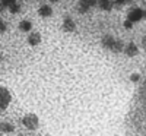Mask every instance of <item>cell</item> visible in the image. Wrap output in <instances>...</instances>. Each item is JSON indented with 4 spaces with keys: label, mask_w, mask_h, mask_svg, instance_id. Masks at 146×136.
Wrapping results in <instances>:
<instances>
[{
    "label": "cell",
    "mask_w": 146,
    "mask_h": 136,
    "mask_svg": "<svg viewBox=\"0 0 146 136\" xmlns=\"http://www.w3.org/2000/svg\"><path fill=\"white\" fill-rule=\"evenodd\" d=\"M22 125L25 126L28 130H36L40 126V120H38V116L34 114V113H28L22 117Z\"/></svg>",
    "instance_id": "cell-1"
},
{
    "label": "cell",
    "mask_w": 146,
    "mask_h": 136,
    "mask_svg": "<svg viewBox=\"0 0 146 136\" xmlns=\"http://www.w3.org/2000/svg\"><path fill=\"white\" fill-rule=\"evenodd\" d=\"M10 101H12V95H10L9 89L5 88V86H0V113L7 108Z\"/></svg>",
    "instance_id": "cell-2"
},
{
    "label": "cell",
    "mask_w": 146,
    "mask_h": 136,
    "mask_svg": "<svg viewBox=\"0 0 146 136\" xmlns=\"http://www.w3.org/2000/svg\"><path fill=\"white\" fill-rule=\"evenodd\" d=\"M143 9L140 7H133L127 12V21L130 22H139L140 19H143Z\"/></svg>",
    "instance_id": "cell-3"
},
{
    "label": "cell",
    "mask_w": 146,
    "mask_h": 136,
    "mask_svg": "<svg viewBox=\"0 0 146 136\" xmlns=\"http://www.w3.org/2000/svg\"><path fill=\"white\" fill-rule=\"evenodd\" d=\"M95 5H96V0H79L78 10H79V13H86V12Z\"/></svg>",
    "instance_id": "cell-4"
},
{
    "label": "cell",
    "mask_w": 146,
    "mask_h": 136,
    "mask_svg": "<svg viewBox=\"0 0 146 136\" xmlns=\"http://www.w3.org/2000/svg\"><path fill=\"white\" fill-rule=\"evenodd\" d=\"M124 53H126V56H129V57H135V56H137V53H139V47L135 44V43H129V44H124V50H123Z\"/></svg>",
    "instance_id": "cell-5"
},
{
    "label": "cell",
    "mask_w": 146,
    "mask_h": 136,
    "mask_svg": "<svg viewBox=\"0 0 146 136\" xmlns=\"http://www.w3.org/2000/svg\"><path fill=\"white\" fill-rule=\"evenodd\" d=\"M63 29L66 31V32H73L76 29V23H75V21H73L72 18H64L63 19Z\"/></svg>",
    "instance_id": "cell-6"
},
{
    "label": "cell",
    "mask_w": 146,
    "mask_h": 136,
    "mask_svg": "<svg viewBox=\"0 0 146 136\" xmlns=\"http://www.w3.org/2000/svg\"><path fill=\"white\" fill-rule=\"evenodd\" d=\"M41 43V34L40 32H31L28 35V44L35 47V45H38Z\"/></svg>",
    "instance_id": "cell-7"
},
{
    "label": "cell",
    "mask_w": 146,
    "mask_h": 136,
    "mask_svg": "<svg viewBox=\"0 0 146 136\" xmlns=\"http://www.w3.org/2000/svg\"><path fill=\"white\" fill-rule=\"evenodd\" d=\"M38 15L41 18H50L53 15V9L50 5H42L40 9H38Z\"/></svg>",
    "instance_id": "cell-8"
},
{
    "label": "cell",
    "mask_w": 146,
    "mask_h": 136,
    "mask_svg": "<svg viewBox=\"0 0 146 136\" xmlns=\"http://www.w3.org/2000/svg\"><path fill=\"white\" fill-rule=\"evenodd\" d=\"M101 44H102L104 48H107V50H111V47H113V44H114V37L110 35V34L104 35L102 40H101Z\"/></svg>",
    "instance_id": "cell-9"
},
{
    "label": "cell",
    "mask_w": 146,
    "mask_h": 136,
    "mask_svg": "<svg viewBox=\"0 0 146 136\" xmlns=\"http://www.w3.org/2000/svg\"><path fill=\"white\" fill-rule=\"evenodd\" d=\"M15 130V126L12 125V123L9 121H2L0 123V132H3V133H12Z\"/></svg>",
    "instance_id": "cell-10"
},
{
    "label": "cell",
    "mask_w": 146,
    "mask_h": 136,
    "mask_svg": "<svg viewBox=\"0 0 146 136\" xmlns=\"http://www.w3.org/2000/svg\"><path fill=\"white\" fill-rule=\"evenodd\" d=\"M124 50V43L121 41V40H114V44H113V47H111V51H114V53H121Z\"/></svg>",
    "instance_id": "cell-11"
},
{
    "label": "cell",
    "mask_w": 146,
    "mask_h": 136,
    "mask_svg": "<svg viewBox=\"0 0 146 136\" xmlns=\"http://www.w3.org/2000/svg\"><path fill=\"white\" fill-rule=\"evenodd\" d=\"M100 7L102 9V10H113V7H114V2L113 0H101L100 2Z\"/></svg>",
    "instance_id": "cell-12"
},
{
    "label": "cell",
    "mask_w": 146,
    "mask_h": 136,
    "mask_svg": "<svg viewBox=\"0 0 146 136\" xmlns=\"http://www.w3.org/2000/svg\"><path fill=\"white\" fill-rule=\"evenodd\" d=\"M19 29H21L22 32H29V31L32 29V22H29V21H22V22L19 23Z\"/></svg>",
    "instance_id": "cell-13"
},
{
    "label": "cell",
    "mask_w": 146,
    "mask_h": 136,
    "mask_svg": "<svg viewBox=\"0 0 146 136\" xmlns=\"http://www.w3.org/2000/svg\"><path fill=\"white\" fill-rule=\"evenodd\" d=\"M21 9H22V6H21V3H13V5H12V6H9V12H10V13H18V12H21Z\"/></svg>",
    "instance_id": "cell-14"
},
{
    "label": "cell",
    "mask_w": 146,
    "mask_h": 136,
    "mask_svg": "<svg viewBox=\"0 0 146 136\" xmlns=\"http://www.w3.org/2000/svg\"><path fill=\"white\" fill-rule=\"evenodd\" d=\"M129 3H131V0H114V6H117V7H121Z\"/></svg>",
    "instance_id": "cell-15"
},
{
    "label": "cell",
    "mask_w": 146,
    "mask_h": 136,
    "mask_svg": "<svg viewBox=\"0 0 146 136\" xmlns=\"http://www.w3.org/2000/svg\"><path fill=\"white\" fill-rule=\"evenodd\" d=\"M139 79H140L139 73H131V75H130V81L131 82H139Z\"/></svg>",
    "instance_id": "cell-16"
},
{
    "label": "cell",
    "mask_w": 146,
    "mask_h": 136,
    "mask_svg": "<svg viewBox=\"0 0 146 136\" xmlns=\"http://www.w3.org/2000/svg\"><path fill=\"white\" fill-rule=\"evenodd\" d=\"M3 2V5H5V7H9V6H12L13 3H16L18 0H2Z\"/></svg>",
    "instance_id": "cell-17"
},
{
    "label": "cell",
    "mask_w": 146,
    "mask_h": 136,
    "mask_svg": "<svg viewBox=\"0 0 146 136\" xmlns=\"http://www.w3.org/2000/svg\"><path fill=\"white\" fill-rule=\"evenodd\" d=\"M6 31V22L5 21H0V34H3Z\"/></svg>",
    "instance_id": "cell-18"
},
{
    "label": "cell",
    "mask_w": 146,
    "mask_h": 136,
    "mask_svg": "<svg viewBox=\"0 0 146 136\" xmlns=\"http://www.w3.org/2000/svg\"><path fill=\"white\" fill-rule=\"evenodd\" d=\"M123 27H124V28H127V29H131V28H133V22H130V21H124Z\"/></svg>",
    "instance_id": "cell-19"
},
{
    "label": "cell",
    "mask_w": 146,
    "mask_h": 136,
    "mask_svg": "<svg viewBox=\"0 0 146 136\" xmlns=\"http://www.w3.org/2000/svg\"><path fill=\"white\" fill-rule=\"evenodd\" d=\"M6 7H5V5H3V2H2V0H0V12H3Z\"/></svg>",
    "instance_id": "cell-20"
},
{
    "label": "cell",
    "mask_w": 146,
    "mask_h": 136,
    "mask_svg": "<svg viewBox=\"0 0 146 136\" xmlns=\"http://www.w3.org/2000/svg\"><path fill=\"white\" fill-rule=\"evenodd\" d=\"M50 2H51V3H57V2H58V0H50Z\"/></svg>",
    "instance_id": "cell-21"
},
{
    "label": "cell",
    "mask_w": 146,
    "mask_h": 136,
    "mask_svg": "<svg viewBox=\"0 0 146 136\" xmlns=\"http://www.w3.org/2000/svg\"><path fill=\"white\" fill-rule=\"evenodd\" d=\"M113 2H114V0H113Z\"/></svg>",
    "instance_id": "cell-22"
}]
</instances>
